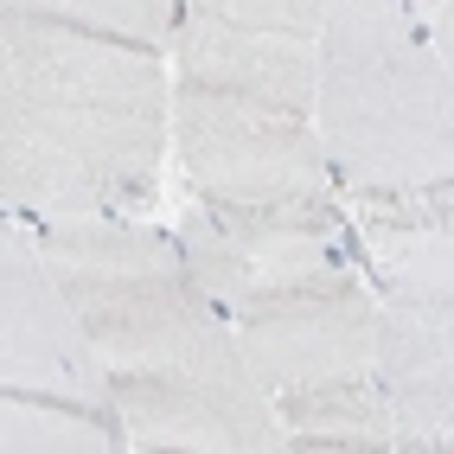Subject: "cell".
I'll use <instances>...</instances> for the list:
<instances>
[{
	"instance_id": "cell-1",
	"label": "cell",
	"mask_w": 454,
	"mask_h": 454,
	"mask_svg": "<svg viewBox=\"0 0 454 454\" xmlns=\"http://www.w3.org/2000/svg\"><path fill=\"white\" fill-rule=\"evenodd\" d=\"M173 147L160 58L71 26L51 0L0 13V205L13 224L141 218Z\"/></svg>"
},
{
	"instance_id": "cell-2",
	"label": "cell",
	"mask_w": 454,
	"mask_h": 454,
	"mask_svg": "<svg viewBox=\"0 0 454 454\" xmlns=\"http://www.w3.org/2000/svg\"><path fill=\"white\" fill-rule=\"evenodd\" d=\"M314 129L340 199L454 192V77L410 0H333Z\"/></svg>"
},
{
	"instance_id": "cell-3",
	"label": "cell",
	"mask_w": 454,
	"mask_h": 454,
	"mask_svg": "<svg viewBox=\"0 0 454 454\" xmlns=\"http://www.w3.org/2000/svg\"><path fill=\"white\" fill-rule=\"evenodd\" d=\"M33 244L58 288L71 294L109 378L167 365V358L231 333L224 314L192 282L173 231H154L141 218H77V224H33Z\"/></svg>"
},
{
	"instance_id": "cell-4",
	"label": "cell",
	"mask_w": 454,
	"mask_h": 454,
	"mask_svg": "<svg viewBox=\"0 0 454 454\" xmlns=\"http://www.w3.org/2000/svg\"><path fill=\"white\" fill-rule=\"evenodd\" d=\"M378 294L372 378L403 442H454V231L365 250Z\"/></svg>"
},
{
	"instance_id": "cell-5",
	"label": "cell",
	"mask_w": 454,
	"mask_h": 454,
	"mask_svg": "<svg viewBox=\"0 0 454 454\" xmlns=\"http://www.w3.org/2000/svg\"><path fill=\"white\" fill-rule=\"evenodd\" d=\"M173 154L192 205H276L340 192L314 115L173 83Z\"/></svg>"
},
{
	"instance_id": "cell-6",
	"label": "cell",
	"mask_w": 454,
	"mask_h": 454,
	"mask_svg": "<svg viewBox=\"0 0 454 454\" xmlns=\"http://www.w3.org/2000/svg\"><path fill=\"white\" fill-rule=\"evenodd\" d=\"M129 448L154 454H288L276 397L250 372L231 333L147 372H122L109 390Z\"/></svg>"
},
{
	"instance_id": "cell-7",
	"label": "cell",
	"mask_w": 454,
	"mask_h": 454,
	"mask_svg": "<svg viewBox=\"0 0 454 454\" xmlns=\"http://www.w3.org/2000/svg\"><path fill=\"white\" fill-rule=\"evenodd\" d=\"M224 326L269 397L372 378L378 358V294L358 262H333L282 288H262L237 301Z\"/></svg>"
},
{
	"instance_id": "cell-8",
	"label": "cell",
	"mask_w": 454,
	"mask_h": 454,
	"mask_svg": "<svg viewBox=\"0 0 454 454\" xmlns=\"http://www.w3.org/2000/svg\"><path fill=\"white\" fill-rule=\"evenodd\" d=\"M173 244L218 314L333 262L365 269V250H358L352 211L340 192L276 199V205H186V218L173 224Z\"/></svg>"
},
{
	"instance_id": "cell-9",
	"label": "cell",
	"mask_w": 454,
	"mask_h": 454,
	"mask_svg": "<svg viewBox=\"0 0 454 454\" xmlns=\"http://www.w3.org/2000/svg\"><path fill=\"white\" fill-rule=\"evenodd\" d=\"M326 0H199L173 45V83L314 115Z\"/></svg>"
},
{
	"instance_id": "cell-10",
	"label": "cell",
	"mask_w": 454,
	"mask_h": 454,
	"mask_svg": "<svg viewBox=\"0 0 454 454\" xmlns=\"http://www.w3.org/2000/svg\"><path fill=\"white\" fill-rule=\"evenodd\" d=\"M0 390H26V397H65V403H109V365L90 346V333L45 269L33 224H13L0 237Z\"/></svg>"
},
{
	"instance_id": "cell-11",
	"label": "cell",
	"mask_w": 454,
	"mask_h": 454,
	"mask_svg": "<svg viewBox=\"0 0 454 454\" xmlns=\"http://www.w3.org/2000/svg\"><path fill=\"white\" fill-rule=\"evenodd\" d=\"M276 410L288 429V454H403V435L390 422L378 378L288 390V397H276Z\"/></svg>"
},
{
	"instance_id": "cell-12",
	"label": "cell",
	"mask_w": 454,
	"mask_h": 454,
	"mask_svg": "<svg viewBox=\"0 0 454 454\" xmlns=\"http://www.w3.org/2000/svg\"><path fill=\"white\" fill-rule=\"evenodd\" d=\"M0 454H129V435L103 403L0 390Z\"/></svg>"
},
{
	"instance_id": "cell-13",
	"label": "cell",
	"mask_w": 454,
	"mask_h": 454,
	"mask_svg": "<svg viewBox=\"0 0 454 454\" xmlns=\"http://www.w3.org/2000/svg\"><path fill=\"white\" fill-rule=\"evenodd\" d=\"M51 7L83 33L147 51V58H173L179 26H186V7H173V0H51Z\"/></svg>"
},
{
	"instance_id": "cell-14",
	"label": "cell",
	"mask_w": 454,
	"mask_h": 454,
	"mask_svg": "<svg viewBox=\"0 0 454 454\" xmlns=\"http://www.w3.org/2000/svg\"><path fill=\"white\" fill-rule=\"evenodd\" d=\"M422 26H429V39H435V51H442L448 77H454V0H442V7H422Z\"/></svg>"
},
{
	"instance_id": "cell-15",
	"label": "cell",
	"mask_w": 454,
	"mask_h": 454,
	"mask_svg": "<svg viewBox=\"0 0 454 454\" xmlns=\"http://www.w3.org/2000/svg\"><path fill=\"white\" fill-rule=\"evenodd\" d=\"M403 454H454V442H403Z\"/></svg>"
},
{
	"instance_id": "cell-16",
	"label": "cell",
	"mask_w": 454,
	"mask_h": 454,
	"mask_svg": "<svg viewBox=\"0 0 454 454\" xmlns=\"http://www.w3.org/2000/svg\"><path fill=\"white\" fill-rule=\"evenodd\" d=\"M129 454H154V448H129Z\"/></svg>"
}]
</instances>
